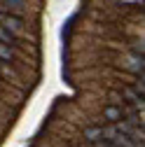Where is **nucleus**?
Listing matches in <instances>:
<instances>
[{
    "label": "nucleus",
    "mask_w": 145,
    "mask_h": 147,
    "mask_svg": "<svg viewBox=\"0 0 145 147\" xmlns=\"http://www.w3.org/2000/svg\"><path fill=\"white\" fill-rule=\"evenodd\" d=\"M0 21H3V26H5L7 30H12V33L21 30V26H24L19 16H0Z\"/></svg>",
    "instance_id": "obj_1"
},
{
    "label": "nucleus",
    "mask_w": 145,
    "mask_h": 147,
    "mask_svg": "<svg viewBox=\"0 0 145 147\" xmlns=\"http://www.w3.org/2000/svg\"><path fill=\"white\" fill-rule=\"evenodd\" d=\"M14 40V33L12 30H7L5 26H0V42H5V45H9Z\"/></svg>",
    "instance_id": "obj_2"
},
{
    "label": "nucleus",
    "mask_w": 145,
    "mask_h": 147,
    "mask_svg": "<svg viewBox=\"0 0 145 147\" xmlns=\"http://www.w3.org/2000/svg\"><path fill=\"white\" fill-rule=\"evenodd\" d=\"M3 3H5L7 7H12V9H16V12H21V9H24V5H26L24 0H3Z\"/></svg>",
    "instance_id": "obj_3"
},
{
    "label": "nucleus",
    "mask_w": 145,
    "mask_h": 147,
    "mask_svg": "<svg viewBox=\"0 0 145 147\" xmlns=\"http://www.w3.org/2000/svg\"><path fill=\"white\" fill-rule=\"evenodd\" d=\"M0 61H12V51L5 47V42H0Z\"/></svg>",
    "instance_id": "obj_4"
},
{
    "label": "nucleus",
    "mask_w": 145,
    "mask_h": 147,
    "mask_svg": "<svg viewBox=\"0 0 145 147\" xmlns=\"http://www.w3.org/2000/svg\"><path fill=\"white\" fill-rule=\"evenodd\" d=\"M119 115H122V112H119V110H115V107H108V110H105V117H108V119H112V121H117Z\"/></svg>",
    "instance_id": "obj_5"
},
{
    "label": "nucleus",
    "mask_w": 145,
    "mask_h": 147,
    "mask_svg": "<svg viewBox=\"0 0 145 147\" xmlns=\"http://www.w3.org/2000/svg\"><path fill=\"white\" fill-rule=\"evenodd\" d=\"M98 136H103V128H91V131H87L89 140H98Z\"/></svg>",
    "instance_id": "obj_6"
}]
</instances>
